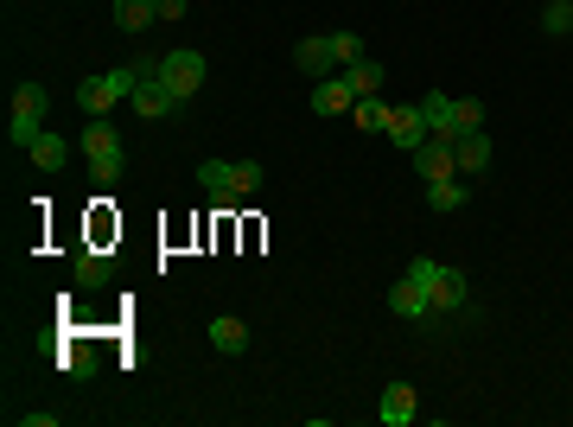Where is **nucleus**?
<instances>
[{
  "mask_svg": "<svg viewBox=\"0 0 573 427\" xmlns=\"http://www.w3.org/2000/svg\"><path fill=\"white\" fill-rule=\"evenodd\" d=\"M153 20H160V7H153V0H115V26H121V32H147Z\"/></svg>",
  "mask_w": 573,
  "mask_h": 427,
  "instance_id": "nucleus-21",
  "label": "nucleus"
},
{
  "mask_svg": "<svg viewBox=\"0 0 573 427\" xmlns=\"http://www.w3.org/2000/svg\"><path fill=\"white\" fill-rule=\"evenodd\" d=\"M389 313H395V319H433V306H427V287L402 275V281L389 287Z\"/></svg>",
  "mask_w": 573,
  "mask_h": 427,
  "instance_id": "nucleus-12",
  "label": "nucleus"
},
{
  "mask_svg": "<svg viewBox=\"0 0 573 427\" xmlns=\"http://www.w3.org/2000/svg\"><path fill=\"white\" fill-rule=\"evenodd\" d=\"M351 83H344V77H325V83H312V109H319V115H351Z\"/></svg>",
  "mask_w": 573,
  "mask_h": 427,
  "instance_id": "nucleus-13",
  "label": "nucleus"
},
{
  "mask_svg": "<svg viewBox=\"0 0 573 427\" xmlns=\"http://www.w3.org/2000/svg\"><path fill=\"white\" fill-rule=\"evenodd\" d=\"M26 153L39 160V173H64V160H71V147H64V134H39V141H32Z\"/></svg>",
  "mask_w": 573,
  "mask_h": 427,
  "instance_id": "nucleus-20",
  "label": "nucleus"
},
{
  "mask_svg": "<svg viewBox=\"0 0 573 427\" xmlns=\"http://www.w3.org/2000/svg\"><path fill=\"white\" fill-rule=\"evenodd\" d=\"M128 102H134V115H141V122H166V115H179V96L153 77V64H141V83H134Z\"/></svg>",
  "mask_w": 573,
  "mask_h": 427,
  "instance_id": "nucleus-6",
  "label": "nucleus"
},
{
  "mask_svg": "<svg viewBox=\"0 0 573 427\" xmlns=\"http://www.w3.org/2000/svg\"><path fill=\"white\" fill-rule=\"evenodd\" d=\"M198 185H204V192H236V160H204Z\"/></svg>",
  "mask_w": 573,
  "mask_h": 427,
  "instance_id": "nucleus-22",
  "label": "nucleus"
},
{
  "mask_svg": "<svg viewBox=\"0 0 573 427\" xmlns=\"http://www.w3.org/2000/svg\"><path fill=\"white\" fill-rule=\"evenodd\" d=\"M465 198H472V179H465V173H453V179H433V185H427V204H433V211H459Z\"/></svg>",
  "mask_w": 573,
  "mask_h": 427,
  "instance_id": "nucleus-14",
  "label": "nucleus"
},
{
  "mask_svg": "<svg viewBox=\"0 0 573 427\" xmlns=\"http://www.w3.org/2000/svg\"><path fill=\"white\" fill-rule=\"evenodd\" d=\"M211 345H217L223 357H242V351H249V326L223 313V319H211Z\"/></svg>",
  "mask_w": 573,
  "mask_h": 427,
  "instance_id": "nucleus-16",
  "label": "nucleus"
},
{
  "mask_svg": "<svg viewBox=\"0 0 573 427\" xmlns=\"http://www.w3.org/2000/svg\"><path fill=\"white\" fill-rule=\"evenodd\" d=\"M567 7H573V0H567Z\"/></svg>",
  "mask_w": 573,
  "mask_h": 427,
  "instance_id": "nucleus-29",
  "label": "nucleus"
},
{
  "mask_svg": "<svg viewBox=\"0 0 573 427\" xmlns=\"http://www.w3.org/2000/svg\"><path fill=\"white\" fill-rule=\"evenodd\" d=\"M491 134H484V128H465V134H453V160H459V173L465 179H478L484 173V166H491Z\"/></svg>",
  "mask_w": 573,
  "mask_h": 427,
  "instance_id": "nucleus-10",
  "label": "nucleus"
},
{
  "mask_svg": "<svg viewBox=\"0 0 573 427\" xmlns=\"http://www.w3.org/2000/svg\"><path fill=\"white\" fill-rule=\"evenodd\" d=\"M45 109H51L45 83H20V90H13V115H7V141L13 147H32L45 134Z\"/></svg>",
  "mask_w": 573,
  "mask_h": 427,
  "instance_id": "nucleus-4",
  "label": "nucleus"
},
{
  "mask_svg": "<svg viewBox=\"0 0 573 427\" xmlns=\"http://www.w3.org/2000/svg\"><path fill=\"white\" fill-rule=\"evenodd\" d=\"M153 77H160V83H166V90L179 96V102H185V96H198V90H204V51H191V45L166 51V58L153 64Z\"/></svg>",
  "mask_w": 573,
  "mask_h": 427,
  "instance_id": "nucleus-5",
  "label": "nucleus"
},
{
  "mask_svg": "<svg viewBox=\"0 0 573 427\" xmlns=\"http://www.w3.org/2000/svg\"><path fill=\"white\" fill-rule=\"evenodd\" d=\"M153 7H160V20H185V13H191V0H153Z\"/></svg>",
  "mask_w": 573,
  "mask_h": 427,
  "instance_id": "nucleus-28",
  "label": "nucleus"
},
{
  "mask_svg": "<svg viewBox=\"0 0 573 427\" xmlns=\"http://www.w3.org/2000/svg\"><path fill=\"white\" fill-rule=\"evenodd\" d=\"M96 364H102V357H96L90 345H77V351H64V357H58V370H64V377H77V383H83V377H96Z\"/></svg>",
  "mask_w": 573,
  "mask_h": 427,
  "instance_id": "nucleus-23",
  "label": "nucleus"
},
{
  "mask_svg": "<svg viewBox=\"0 0 573 427\" xmlns=\"http://www.w3.org/2000/svg\"><path fill=\"white\" fill-rule=\"evenodd\" d=\"M542 32H548V39H567V32H573V7H567V0H548V7H542Z\"/></svg>",
  "mask_w": 573,
  "mask_h": 427,
  "instance_id": "nucleus-24",
  "label": "nucleus"
},
{
  "mask_svg": "<svg viewBox=\"0 0 573 427\" xmlns=\"http://www.w3.org/2000/svg\"><path fill=\"white\" fill-rule=\"evenodd\" d=\"M421 109H427V128H433V134H446V141L459 134V122H453V96H446V90H427Z\"/></svg>",
  "mask_w": 573,
  "mask_h": 427,
  "instance_id": "nucleus-18",
  "label": "nucleus"
},
{
  "mask_svg": "<svg viewBox=\"0 0 573 427\" xmlns=\"http://www.w3.org/2000/svg\"><path fill=\"white\" fill-rule=\"evenodd\" d=\"M376 415L389 421V427H408L414 415H421V396H414V383H389V389H382V408H376Z\"/></svg>",
  "mask_w": 573,
  "mask_h": 427,
  "instance_id": "nucleus-11",
  "label": "nucleus"
},
{
  "mask_svg": "<svg viewBox=\"0 0 573 427\" xmlns=\"http://www.w3.org/2000/svg\"><path fill=\"white\" fill-rule=\"evenodd\" d=\"M293 64H300V71H306L312 83H325V77H338V71H344V64H338V51H332V39H319V32L293 45Z\"/></svg>",
  "mask_w": 573,
  "mask_h": 427,
  "instance_id": "nucleus-8",
  "label": "nucleus"
},
{
  "mask_svg": "<svg viewBox=\"0 0 573 427\" xmlns=\"http://www.w3.org/2000/svg\"><path fill=\"white\" fill-rule=\"evenodd\" d=\"M109 275H115V255L109 249H83L77 255V287H102Z\"/></svg>",
  "mask_w": 573,
  "mask_h": 427,
  "instance_id": "nucleus-19",
  "label": "nucleus"
},
{
  "mask_svg": "<svg viewBox=\"0 0 573 427\" xmlns=\"http://www.w3.org/2000/svg\"><path fill=\"white\" fill-rule=\"evenodd\" d=\"M134 83H141V64H121V71L83 77V83H77V109H83V115H115V102H128Z\"/></svg>",
  "mask_w": 573,
  "mask_h": 427,
  "instance_id": "nucleus-3",
  "label": "nucleus"
},
{
  "mask_svg": "<svg viewBox=\"0 0 573 427\" xmlns=\"http://www.w3.org/2000/svg\"><path fill=\"white\" fill-rule=\"evenodd\" d=\"M408 281L427 287V306H433V313H459L465 294H472L465 268H446V262H433V255H414V262H408Z\"/></svg>",
  "mask_w": 573,
  "mask_h": 427,
  "instance_id": "nucleus-2",
  "label": "nucleus"
},
{
  "mask_svg": "<svg viewBox=\"0 0 573 427\" xmlns=\"http://www.w3.org/2000/svg\"><path fill=\"white\" fill-rule=\"evenodd\" d=\"M453 122H459V134L465 128H484V102L478 96H453Z\"/></svg>",
  "mask_w": 573,
  "mask_h": 427,
  "instance_id": "nucleus-26",
  "label": "nucleus"
},
{
  "mask_svg": "<svg viewBox=\"0 0 573 427\" xmlns=\"http://www.w3.org/2000/svg\"><path fill=\"white\" fill-rule=\"evenodd\" d=\"M408 160H414V173H421V185H433V179H453V173H459V160H453V141H446V134H427V141L414 147Z\"/></svg>",
  "mask_w": 573,
  "mask_h": 427,
  "instance_id": "nucleus-7",
  "label": "nucleus"
},
{
  "mask_svg": "<svg viewBox=\"0 0 573 427\" xmlns=\"http://www.w3.org/2000/svg\"><path fill=\"white\" fill-rule=\"evenodd\" d=\"M77 153L90 160V179H96V185H115L121 173H128V147H121V134H115L109 115H90V122H83Z\"/></svg>",
  "mask_w": 573,
  "mask_h": 427,
  "instance_id": "nucleus-1",
  "label": "nucleus"
},
{
  "mask_svg": "<svg viewBox=\"0 0 573 427\" xmlns=\"http://www.w3.org/2000/svg\"><path fill=\"white\" fill-rule=\"evenodd\" d=\"M427 109H421V102H395V115H389V141L395 147H402V153H414V147H421L427 141Z\"/></svg>",
  "mask_w": 573,
  "mask_h": 427,
  "instance_id": "nucleus-9",
  "label": "nucleus"
},
{
  "mask_svg": "<svg viewBox=\"0 0 573 427\" xmlns=\"http://www.w3.org/2000/svg\"><path fill=\"white\" fill-rule=\"evenodd\" d=\"M262 179H268V166H262V160H236V198L262 192Z\"/></svg>",
  "mask_w": 573,
  "mask_h": 427,
  "instance_id": "nucleus-25",
  "label": "nucleus"
},
{
  "mask_svg": "<svg viewBox=\"0 0 573 427\" xmlns=\"http://www.w3.org/2000/svg\"><path fill=\"white\" fill-rule=\"evenodd\" d=\"M332 51H338V64H357V58H370V45H363L357 32H332Z\"/></svg>",
  "mask_w": 573,
  "mask_h": 427,
  "instance_id": "nucleus-27",
  "label": "nucleus"
},
{
  "mask_svg": "<svg viewBox=\"0 0 573 427\" xmlns=\"http://www.w3.org/2000/svg\"><path fill=\"white\" fill-rule=\"evenodd\" d=\"M338 77L351 83V96H382V64H376V58H357V64H344Z\"/></svg>",
  "mask_w": 573,
  "mask_h": 427,
  "instance_id": "nucleus-17",
  "label": "nucleus"
},
{
  "mask_svg": "<svg viewBox=\"0 0 573 427\" xmlns=\"http://www.w3.org/2000/svg\"><path fill=\"white\" fill-rule=\"evenodd\" d=\"M389 115H395V102H376V96H357L351 102V122L363 134H389Z\"/></svg>",
  "mask_w": 573,
  "mask_h": 427,
  "instance_id": "nucleus-15",
  "label": "nucleus"
}]
</instances>
